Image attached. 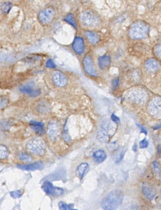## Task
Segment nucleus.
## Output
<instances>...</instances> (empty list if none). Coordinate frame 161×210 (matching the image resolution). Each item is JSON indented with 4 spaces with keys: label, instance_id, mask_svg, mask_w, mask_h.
Segmentation results:
<instances>
[{
    "label": "nucleus",
    "instance_id": "obj_20",
    "mask_svg": "<svg viewBox=\"0 0 161 210\" xmlns=\"http://www.w3.org/2000/svg\"><path fill=\"white\" fill-rule=\"evenodd\" d=\"M85 35L87 40L92 45L96 44L100 39L99 35L94 32L87 31L85 32Z\"/></svg>",
    "mask_w": 161,
    "mask_h": 210
},
{
    "label": "nucleus",
    "instance_id": "obj_14",
    "mask_svg": "<svg viewBox=\"0 0 161 210\" xmlns=\"http://www.w3.org/2000/svg\"><path fill=\"white\" fill-rule=\"evenodd\" d=\"M17 167L21 170H25V171H34L36 170H41L44 167V164L42 162L38 161L33 163L29 164L17 165Z\"/></svg>",
    "mask_w": 161,
    "mask_h": 210
},
{
    "label": "nucleus",
    "instance_id": "obj_16",
    "mask_svg": "<svg viewBox=\"0 0 161 210\" xmlns=\"http://www.w3.org/2000/svg\"><path fill=\"white\" fill-rule=\"evenodd\" d=\"M111 63V58L109 56H103L99 58L98 60V65L102 70H105L108 68Z\"/></svg>",
    "mask_w": 161,
    "mask_h": 210
},
{
    "label": "nucleus",
    "instance_id": "obj_10",
    "mask_svg": "<svg viewBox=\"0 0 161 210\" xmlns=\"http://www.w3.org/2000/svg\"><path fill=\"white\" fill-rule=\"evenodd\" d=\"M47 133L52 140H55L60 136L61 126L57 121H52L49 123L47 127Z\"/></svg>",
    "mask_w": 161,
    "mask_h": 210
},
{
    "label": "nucleus",
    "instance_id": "obj_28",
    "mask_svg": "<svg viewBox=\"0 0 161 210\" xmlns=\"http://www.w3.org/2000/svg\"><path fill=\"white\" fill-rule=\"evenodd\" d=\"M65 20L67 22H68L70 24H71V25L73 26V27H74L76 28V22H75V20H74V18H73V17L72 15L70 14V15H68L67 17L65 18Z\"/></svg>",
    "mask_w": 161,
    "mask_h": 210
},
{
    "label": "nucleus",
    "instance_id": "obj_5",
    "mask_svg": "<svg viewBox=\"0 0 161 210\" xmlns=\"http://www.w3.org/2000/svg\"><path fill=\"white\" fill-rule=\"evenodd\" d=\"M126 98L131 102L137 103H143L148 99V95L145 90L141 88H135L128 91Z\"/></svg>",
    "mask_w": 161,
    "mask_h": 210
},
{
    "label": "nucleus",
    "instance_id": "obj_22",
    "mask_svg": "<svg viewBox=\"0 0 161 210\" xmlns=\"http://www.w3.org/2000/svg\"><path fill=\"white\" fill-rule=\"evenodd\" d=\"M89 167V165L87 163H83L80 165L78 167L77 173L80 178H83L85 173Z\"/></svg>",
    "mask_w": 161,
    "mask_h": 210
},
{
    "label": "nucleus",
    "instance_id": "obj_23",
    "mask_svg": "<svg viewBox=\"0 0 161 210\" xmlns=\"http://www.w3.org/2000/svg\"><path fill=\"white\" fill-rule=\"evenodd\" d=\"M58 206L61 210H73L74 208V204H67L66 203L63 202H61L58 203Z\"/></svg>",
    "mask_w": 161,
    "mask_h": 210
},
{
    "label": "nucleus",
    "instance_id": "obj_35",
    "mask_svg": "<svg viewBox=\"0 0 161 210\" xmlns=\"http://www.w3.org/2000/svg\"><path fill=\"white\" fill-rule=\"evenodd\" d=\"M138 126L140 128V130H141V131L142 132L144 133L145 134H147V132L146 130L144 128H143L142 126L140 125H138Z\"/></svg>",
    "mask_w": 161,
    "mask_h": 210
},
{
    "label": "nucleus",
    "instance_id": "obj_26",
    "mask_svg": "<svg viewBox=\"0 0 161 210\" xmlns=\"http://www.w3.org/2000/svg\"><path fill=\"white\" fill-rule=\"evenodd\" d=\"M154 53L156 57L161 60V44L156 45L154 47Z\"/></svg>",
    "mask_w": 161,
    "mask_h": 210
},
{
    "label": "nucleus",
    "instance_id": "obj_3",
    "mask_svg": "<svg viewBox=\"0 0 161 210\" xmlns=\"http://www.w3.org/2000/svg\"><path fill=\"white\" fill-rule=\"evenodd\" d=\"M115 123L110 120H105L101 124L98 134V138L102 142L108 141L110 137L115 131Z\"/></svg>",
    "mask_w": 161,
    "mask_h": 210
},
{
    "label": "nucleus",
    "instance_id": "obj_32",
    "mask_svg": "<svg viewBox=\"0 0 161 210\" xmlns=\"http://www.w3.org/2000/svg\"><path fill=\"white\" fill-rule=\"evenodd\" d=\"M148 142L146 139L141 141L140 142V147L141 148H146L148 146Z\"/></svg>",
    "mask_w": 161,
    "mask_h": 210
},
{
    "label": "nucleus",
    "instance_id": "obj_9",
    "mask_svg": "<svg viewBox=\"0 0 161 210\" xmlns=\"http://www.w3.org/2000/svg\"><path fill=\"white\" fill-rule=\"evenodd\" d=\"M83 65L86 72L89 75L94 77H96L98 76V72L95 67L92 58L89 56H86L84 58L83 60Z\"/></svg>",
    "mask_w": 161,
    "mask_h": 210
},
{
    "label": "nucleus",
    "instance_id": "obj_29",
    "mask_svg": "<svg viewBox=\"0 0 161 210\" xmlns=\"http://www.w3.org/2000/svg\"><path fill=\"white\" fill-rule=\"evenodd\" d=\"M10 195L13 198H20L22 196V192L21 190H16V191H12L10 193Z\"/></svg>",
    "mask_w": 161,
    "mask_h": 210
},
{
    "label": "nucleus",
    "instance_id": "obj_33",
    "mask_svg": "<svg viewBox=\"0 0 161 210\" xmlns=\"http://www.w3.org/2000/svg\"><path fill=\"white\" fill-rule=\"evenodd\" d=\"M111 119H112V121L115 122V123H117L118 122H119V121H120L119 118L116 116L115 115H114V114H112V115H111Z\"/></svg>",
    "mask_w": 161,
    "mask_h": 210
},
{
    "label": "nucleus",
    "instance_id": "obj_18",
    "mask_svg": "<svg viewBox=\"0 0 161 210\" xmlns=\"http://www.w3.org/2000/svg\"><path fill=\"white\" fill-rule=\"evenodd\" d=\"M142 190L144 195L149 200L153 199L156 194V191L154 189V188L148 184H146L143 186Z\"/></svg>",
    "mask_w": 161,
    "mask_h": 210
},
{
    "label": "nucleus",
    "instance_id": "obj_13",
    "mask_svg": "<svg viewBox=\"0 0 161 210\" xmlns=\"http://www.w3.org/2000/svg\"><path fill=\"white\" fill-rule=\"evenodd\" d=\"M53 80L54 84L60 87H64L68 82L66 76L59 71H56L53 73Z\"/></svg>",
    "mask_w": 161,
    "mask_h": 210
},
{
    "label": "nucleus",
    "instance_id": "obj_34",
    "mask_svg": "<svg viewBox=\"0 0 161 210\" xmlns=\"http://www.w3.org/2000/svg\"><path fill=\"white\" fill-rule=\"evenodd\" d=\"M124 152H123V151L122 152V153H121L120 156H119V157L118 158H117L116 160L117 163L120 162V161H121V160H122V158H123V157H124Z\"/></svg>",
    "mask_w": 161,
    "mask_h": 210
},
{
    "label": "nucleus",
    "instance_id": "obj_17",
    "mask_svg": "<svg viewBox=\"0 0 161 210\" xmlns=\"http://www.w3.org/2000/svg\"><path fill=\"white\" fill-rule=\"evenodd\" d=\"M160 64L156 60L150 58L146 61L145 66L146 69L149 72H155L160 68Z\"/></svg>",
    "mask_w": 161,
    "mask_h": 210
},
{
    "label": "nucleus",
    "instance_id": "obj_24",
    "mask_svg": "<svg viewBox=\"0 0 161 210\" xmlns=\"http://www.w3.org/2000/svg\"><path fill=\"white\" fill-rule=\"evenodd\" d=\"M8 154V150L6 147L0 144V159L7 158Z\"/></svg>",
    "mask_w": 161,
    "mask_h": 210
},
{
    "label": "nucleus",
    "instance_id": "obj_30",
    "mask_svg": "<svg viewBox=\"0 0 161 210\" xmlns=\"http://www.w3.org/2000/svg\"><path fill=\"white\" fill-rule=\"evenodd\" d=\"M46 66L49 68H55L56 67V65L51 59H49L47 61Z\"/></svg>",
    "mask_w": 161,
    "mask_h": 210
},
{
    "label": "nucleus",
    "instance_id": "obj_6",
    "mask_svg": "<svg viewBox=\"0 0 161 210\" xmlns=\"http://www.w3.org/2000/svg\"><path fill=\"white\" fill-rule=\"evenodd\" d=\"M26 148L29 152L38 156H41L45 153V142L39 138L32 139L27 144Z\"/></svg>",
    "mask_w": 161,
    "mask_h": 210
},
{
    "label": "nucleus",
    "instance_id": "obj_2",
    "mask_svg": "<svg viewBox=\"0 0 161 210\" xmlns=\"http://www.w3.org/2000/svg\"><path fill=\"white\" fill-rule=\"evenodd\" d=\"M149 26L144 21H137L134 23L130 30V35L134 39H142L147 37Z\"/></svg>",
    "mask_w": 161,
    "mask_h": 210
},
{
    "label": "nucleus",
    "instance_id": "obj_7",
    "mask_svg": "<svg viewBox=\"0 0 161 210\" xmlns=\"http://www.w3.org/2000/svg\"><path fill=\"white\" fill-rule=\"evenodd\" d=\"M45 193L47 194L55 197L61 196L63 193V190L61 188L55 187L53 184L49 181L45 182L41 187Z\"/></svg>",
    "mask_w": 161,
    "mask_h": 210
},
{
    "label": "nucleus",
    "instance_id": "obj_15",
    "mask_svg": "<svg viewBox=\"0 0 161 210\" xmlns=\"http://www.w3.org/2000/svg\"><path fill=\"white\" fill-rule=\"evenodd\" d=\"M72 48L76 53L81 55L84 53L85 50V44L83 38L80 37H77L73 41Z\"/></svg>",
    "mask_w": 161,
    "mask_h": 210
},
{
    "label": "nucleus",
    "instance_id": "obj_21",
    "mask_svg": "<svg viewBox=\"0 0 161 210\" xmlns=\"http://www.w3.org/2000/svg\"><path fill=\"white\" fill-rule=\"evenodd\" d=\"M107 155L103 150H99L94 154V158L96 162L99 163L103 162L106 159Z\"/></svg>",
    "mask_w": 161,
    "mask_h": 210
},
{
    "label": "nucleus",
    "instance_id": "obj_37",
    "mask_svg": "<svg viewBox=\"0 0 161 210\" xmlns=\"http://www.w3.org/2000/svg\"><path fill=\"white\" fill-rule=\"evenodd\" d=\"M31 1H32V0H31Z\"/></svg>",
    "mask_w": 161,
    "mask_h": 210
},
{
    "label": "nucleus",
    "instance_id": "obj_4",
    "mask_svg": "<svg viewBox=\"0 0 161 210\" xmlns=\"http://www.w3.org/2000/svg\"><path fill=\"white\" fill-rule=\"evenodd\" d=\"M80 21L86 26L93 27L100 24V18L96 13L92 11L86 10L80 14Z\"/></svg>",
    "mask_w": 161,
    "mask_h": 210
},
{
    "label": "nucleus",
    "instance_id": "obj_27",
    "mask_svg": "<svg viewBox=\"0 0 161 210\" xmlns=\"http://www.w3.org/2000/svg\"><path fill=\"white\" fill-rule=\"evenodd\" d=\"M18 158L20 160L22 161H29L31 160V157L23 152L19 153Z\"/></svg>",
    "mask_w": 161,
    "mask_h": 210
},
{
    "label": "nucleus",
    "instance_id": "obj_1",
    "mask_svg": "<svg viewBox=\"0 0 161 210\" xmlns=\"http://www.w3.org/2000/svg\"><path fill=\"white\" fill-rule=\"evenodd\" d=\"M124 194L121 190L115 189L109 193L102 202L104 210H115L119 207L123 201Z\"/></svg>",
    "mask_w": 161,
    "mask_h": 210
},
{
    "label": "nucleus",
    "instance_id": "obj_25",
    "mask_svg": "<svg viewBox=\"0 0 161 210\" xmlns=\"http://www.w3.org/2000/svg\"><path fill=\"white\" fill-rule=\"evenodd\" d=\"M11 8H12L11 3L7 2H5L1 5V9L2 12V13H7L8 12H9Z\"/></svg>",
    "mask_w": 161,
    "mask_h": 210
},
{
    "label": "nucleus",
    "instance_id": "obj_31",
    "mask_svg": "<svg viewBox=\"0 0 161 210\" xmlns=\"http://www.w3.org/2000/svg\"><path fill=\"white\" fill-rule=\"evenodd\" d=\"M119 84V79L116 78L114 79L112 81V88L113 89H115L117 87L118 85Z\"/></svg>",
    "mask_w": 161,
    "mask_h": 210
},
{
    "label": "nucleus",
    "instance_id": "obj_8",
    "mask_svg": "<svg viewBox=\"0 0 161 210\" xmlns=\"http://www.w3.org/2000/svg\"><path fill=\"white\" fill-rule=\"evenodd\" d=\"M148 109L153 116L161 117V98L157 97L153 99L149 103Z\"/></svg>",
    "mask_w": 161,
    "mask_h": 210
},
{
    "label": "nucleus",
    "instance_id": "obj_11",
    "mask_svg": "<svg viewBox=\"0 0 161 210\" xmlns=\"http://www.w3.org/2000/svg\"><path fill=\"white\" fill-rule=\"evenodd\" d=\"M54 16V11L51 8H47L41 11L39 14L38 18L41 23L48 24L52 21Z\"/></svg>",
    "mask_w": 161,
    "mask_h": 210
},
{
    "label": "nucleus",
    "instance_id": "obj_36",
    "mask_svg": "<svg viewBox=\"0 0 161 210\" xmlns=\"http://www.w3.org/2000/svg\"><path fill=\"white\" fill-rule=\"evenodd\" d=\"M161 128V124L160 125L154 128V130H156V129H158V128Z\"/></svg>",
    "mask_w": 161,
    "mask_h": 210
},
{
    "label": "nucleus",
    "instance_id": "obj_19",
    "mask_svg": "<svg viewBox=\"0 0 161 210\" xmlns=\"http://www.w3.org/2000/svg\"><path fill=\"white\" fill-rule=\"evenodd\" d=\"M30 126L37 134L41 135L44 133V125L42 122L36 121L30 122Z\"/></svg>",
    "mask_w": 161,
    "mask_h": 210
},
{
    "label": "nucleus",
    "instance_id": "obj_12",
    "mask_svg": "<svg viewBox=\"0 0 161 210\" xmlns=\"http://www.w3.org/2000/svg\"><path fill=\"white\" fill-rule=\"evenodd\" d=\"M20 90L24 93L34 97L38 96L41 93L40 90L36 88L32 84H28L21 86L20 88Z\"/></svg>",
    "mask_w": 161,
    "mask_h": 210
}]
</instances>
